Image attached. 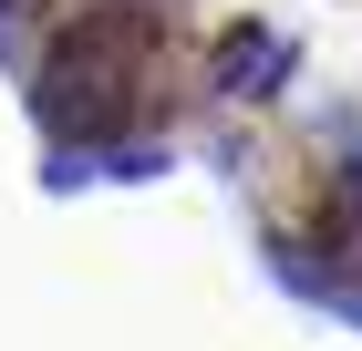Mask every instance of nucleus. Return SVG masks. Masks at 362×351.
<instances>
[{
    "label": "nucleus",
    "instance_id": "obj_1",
    "mask_svg": "<svg viewBox=\"0 0 362 351\" xmlns=\"http://www.w3.org/2000/svg\"><path fill=\"white\" fill-rule=\"evenodd\" d=\"M145 83H156V62H145V0H104V11H83L52 42V93L42 104H52L62 135H114L145 104Z\"/></svg>",
    "mask_w": 362,
    "mask_h": 351
}]
</instances>
